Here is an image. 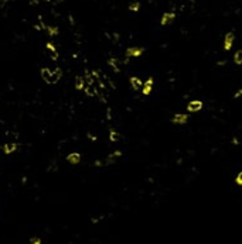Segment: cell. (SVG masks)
I'll return each instance as SVG.
<instances>
[{
    "mask_svg": "<svg viewBox=\"0 0 242 244\" xmlns=\"http://www.w3.org/2000/svg\"><path fill=\"white\" fill-rule=\"evenodd\" d=\"M153 88H154V79L153 76H149L146 81H143V86L140 89V92H142V95L144 97H147L150 96V93L153 92Z\"/></svg>",
    "mask_w": 242,
    "mask_h": 244,
    "instance_id": "obj_6",
    "label": "cell"
},
{
    "mask_svg": "<svg viewBox=\"0 0 242 244\" xmlns=\"http://www.w3.org/2000/svg\"><path fill=\"white\" fill-rule=\"evenodd\" d=\"M20 150V144L19 141H14V140H9V141H5V143L0 144V152L6 157L14 155L17 154Z\"/></svg>",
    "mask_w": 242,
    "mask_h": 244,
    "instance_id": "obj_2",
    "label": "cell"
},
{
    "mask_svg": "<svg viewBox=\"0 0 242 244\" xmlns=\"http://www.w3.org/2000/svg\"><path fill=\"white\" fill-rule=\"evenodd\" d=\"M38 75H40V78L44 83L47 85H57V83L60 82L62 76H64V69L62 66L58 64H54V65H42L40 66L38 69Z\"/></svg>",
    "mask_w": 242,
    "mask_h": 244,
    "instance_id": "obj_1",
    "label": "cell"
},
{
    "mask_svg": "<svg viewBox=\"0 0 242 244\" xmlns=\"http://www.w3.org/2000/svg\"><path fill=\"white\" fill-rule=\"evenodd\" d=\"M144 54V48L143 47H137V45H132V47H127L125 50V56L126 58H129V59H132V58H140V56Z\"/></svg>",
    "mask_w": 242,
    "mask_h": 244,
    "instance_id": "obj_3",
    "label": "cell"
},
{
    "mask_svg": "<svg viewBox=\"0 0 242 244\" xmlns=\"http://www.w3.org/2000/svg\"><path fill=\"white\" fill-rule=\"evenodd\" d=\"M28 244H42V239L40 236H31L28 239Z\"/></svg>",
    "mask_w": 242,
    "mask_h": 244,
    "instance_id": "obj_15",
    "label": "cell"
},
{
    "mask_svg": "<svg viewBox=\"0 0 242 244\" xmlns=\"http://www.w3.org/2000/svg\"><path fill=\"white\" fill-rule=\"evenodd\" d=\"M203 106H204V103L201 100H191L187 105V110L190 113H196V111H200L203 109Z\"/></svg>",
    "mask_w": 242,
    "mask_h": 244,
    "instance_id": "obj_9",
    "label": "cell"
},
{
    "mask_svg": "<svg viewBox=\"0 0 242 244\" xmlns=\"http://www.w3.org/2000/svg\"><path fill=\"white\" fill-rule=\"evenodd\" d=\"M234 40H235V35L234 32H227L225 37H224V50L225 51H229L232 48L234 45Z\"/></svg>",
    "mask_w": 242,
    "mask_h": 244,
    "instance_id": "obj_12",
    "label": "cell"
},
{
    "mask_svg": "<svg viewBox=\"0 0 242 244\" xmlns=\"http://www.w3.org/2000/svg\"><path fill=\"white\" fill-rule=\"evenodd\" d=\"M234 62L237 65H242V50H238L234 55Z\"/></svg>",
    "mask_w": 242,
    "mask_h": 244,
    "instance_id": "obj_14",
    "label": "cell"
},
{
    "mask_svg": "<svg viewBox=\"0 0 242 244\" xmlns=\"http://www.w3.org/2000/svg\"><path fill=\"white\" fill-rule=\"evenodd\" d=\"M174 19H176V13H174V11H166V13L162 16V19H160V24H162V26H168V24L173 23Z\"/></svg>",
    "mask_w": 242,
    "mask_h": 244,
    "instance_id": "obj_11",
    "label": "cell"
},
{
    "mask_svg": "<svg viewBox=\"0 0 242 244\" xmlns=\"http://www.w3.org/2000/svg\"><path fill=\"white\" fill-rule=\"evenodd\" d=\"M74 88L77 92H82L85 88V76L82 74L75 75L74 78Z\"/></svg>",
    "mask_w": 242,
    "mask_h": 244,
    "instance_id": "obj_8",
    "label": "cell"
},
{
    "mask_svg": "<svg viewBox=\"0 0 242 244\" xmlns=\"http://www.w3.org/2000/svg\"><path fill=\"white\" fill-rule=\"evenodd\" d=\"M187 121H188V114L186 113H176L171 119L173 124H186Z\"/></svg>",
    "mask_w": 242,
    "mask_h": 244,
    "instance_id": "obj_10",
    "label": "cell"
},
{
    "mask_svg": "<svg viewBox=\"0 0 242 244\" xmlns=\"http://www.w3.org/2000/svg\"><path fill=\"white\" fill-rule=\"evenodd\" d=\"M140 7H142V5H140V2H137V0L130 2V3L127 5V10L132 11V13H137V11L140 10Z\"/></svg>",
    "mask_w": 242,
    "mask_h": 244,
    "instance_id": "obj_13",
    "label": "cell"
},
{
    "mask_svg": "<svg viewBox=\"0 0 242 244\" xmlns=\"http://www.w3.org/2000/svg\"><path fill=\"white\" fill-rule=\"evenodd\" d=\"M127 83H129V88H130L133 92H139L140 89H142V86H143V81H142V78L136 76V75L129 76V78H127Z\"/></svg>",
    "mask_w": 242,
    "mask_h": 244,
    "instance_id": "obj_7",
    "label": "cell"
},
{
    "mask_svg": "<svg viewBox=\"0 0 242 244\" xmlns=\"http://www.w3.org/2000/svg\"><path fill=\"white\" fill-rule=\"evenodd\" d=\"M65 161H67L68 165H72V166L79 165L81 161H82V154H81L79 151H75V150L74 151H70L65 155Z\"/></svg>",
    "mask_w": 242,
    "mask_h": 244,
    "instance_id": "obj_4",
    "label": "cell"
},
{
    "mask_svg": "<svg viewBox=\"0 0 242 244\" xmlns=\"http://www.w3.org/2000/svg\"><path fill=\"white\" fill-rule=\"evenodd\" d=\"M235 182H237V185L242 186V171L237 175V178H235Z\"/></svg>",
    "mask_w": 242,
    "mask_h": 244,
    "instance_id": "obj_16",
    "label": "cell"
},
{
    "mask_svg": "<svg viewBox=\"0 0 242 244\" xmlns=\"http://www.w3.org/2000/svg\"><path fill=\"white\" fill-rule=\"evenodd\" d=\"M241 95H242V89H239V90H238V92L235 93V97H239Z\"/></svg>",
    "mask_w": 242,
    "mask_h": 244,
    "instance_id": "obj_17",
    "label": "cell"
},
{
    "mask_svg": "<svg viewBox=\"0 0 242 244\" xmlns=\"http://www.w3.org/2000/svg\"><path fill=\"white\" fill-rule=\"evenodd\" d=\"M108 141L112 145H116L122 141V134L116 127H109V130H108Z\"/></svg>",
    "mask_w": 242,
    "mask_h": 244,
    "instance_id": "obj_5",
    "label": "cell"
}]
</instances>
